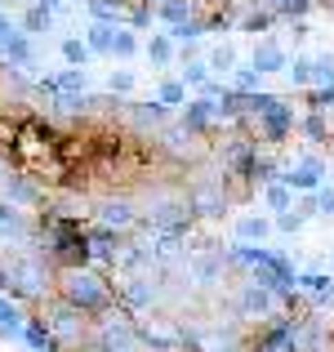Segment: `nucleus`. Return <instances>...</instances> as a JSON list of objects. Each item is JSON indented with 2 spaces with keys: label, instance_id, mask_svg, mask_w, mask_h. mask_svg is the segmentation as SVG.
<instances>
[{
  "label": "nucleus",
  "instance_id": "obj_1",
  "mask_svg": "<svg viewBox=\"0 0 334 352\" xmlns=\"http://www.w3.org/2000/svg\"><path fill=\"white\" fill-rule=\"evenodd\" d=\"M63 303H71L80 317H85V312H107L111 290H107L103 276L85 272V267H67V272H63Z\"/></svg>",
  "mask_w": 334,
  "mask_h": 352
},
{
  "label": "nucleus",
  "instance_id": "obj_2",
  "mask_svg": "<svg viewBox=\"0 0 334 352\" xmlns=\"http://www.w3.org/2000/svg\"><path fill=\"white\" fill-rule=\"evenodd\" d=\"M5 276H9V290H14L18 299H41L45 285H49L45 258H36V254H14L5 263Z\"/></svg>",
  "mask_w": 334,
  "mask_h": 352
},
{
  "label": "nucleus",
  "instance_id": "obj_3",
  "mask_svg": "<svg viewBox=\"0 0 334 352\" xmlns=\"http://www.w3.org/2000/svg\"><path fill=\"white\" fill-rule=\"evenodd\" d=\"M138 326L125 317V312H107L98 321V352H138Z\"/></svg>",
  "mask_w": 334,
  "mask_h": 352
},
{
  "label": "nucleus",
  "instance_id": "obj_4",
  "mask_svg": "<svg viewBox=\"0 0 334 352\" xmlns=\"http://www.w3.org/2000/svg\"><path fill=\"white\" fill-rule=\"evenodd\" d=\"M49 232H54V245H49V258H63V263H85L89 258V241L80 228H67V223H49Z\"/></svg>",
  "mask_w": 334,
  "mask_h": 352
},
{
  "label": "nucleus",
  "instance_id": "obj_5",
  "mask_svg": "<svg viewBox=\"0 0 334 352\" xmlns=\"http://www.w3.org/2000/svg\"><path fill=\"white\" fill-rule=\"evenodd\" d=\"M45 330H49V339H63V344H80V335H85V317H80L71 303H54L49 308V321H45Z\"/></svg>",
  "mask_w": 334,
  "mask_h": 352
},
{
  "label": "nucleus",
  "instance_id": "obj_6",
  "mask_svg": "<svg viewBox=\"0 0 334 352\" xmlns=\"http://www.w3.org/2000/svg\"><path fill=\"white\" fill-rule=\"evenodd\" d=\"M285 67H290V54L281 50V41L263 36V41L254 45V72L263 76V72H285Z\"/></svg>",
  "mask_w": 334,
  "mask_h": 352
},
{
  "label": "nucleus",
  "instance_id": "obj_7",
  "mask_svg": "<svg viewBox=\"0 0 334 352\" xmlns=\"http://www.w3.org/2000/svg\"><path fill=\"white\" fill-rule=\"evenodd\" d=\"M134 223H138V210L129 206L125 197H116V201L103 206V228L107 232H125V228H134Z\"/></svg>",
  "mask_w": 334,
  "mask_h": 352
},
{
  "label": "nucleus",
  "instance_id": "obj_8",
  "mask_svg": "<svg viewBox=\"0 0 334 352\" xmlns=\"http://www.w3.org/2000/svg\"><path fill=\"white\" fill-rule=\"evenodd\" d=\"M272 308H276V294L272 290H263V285H254V281L241 290V312H245V317H267Z\"/></svg>",
  "mask_w": 334,
  "mask_h": 352
},
{
  "label": "nucleus",
  "instance_id": "obj_9",
  "mask_svg": "<svg viewBox=\"0 0 334 352\" xmlns=\"http://www.w3.org/2000/svg\"><path fill=\"white\" fill-rule=\"evenodd\" d=\"M290 125H294V116H290V107H285V103H272L267 112H258V129H263V138H272V143H276V138H285V129H290Z\"/></svg>",
  "mask_w": 334,
  "mask_h": 352
},
{
  "label": "nucleus",
  "instance_id": "obj_10",
  "mask_svg": "<svg viewBox=\"0 0 334 352\" xmlns=\"http://www.w3.org/2000/svg\"><path fill=\"white\" fill-rule=\"evenodd\" d=\"M192 210H197V214H223V192L197 183V188L188 192V214H192Z\"/></svg>",
  "mask_w": 334,
  "mask_h": 352
},
{
  "label": "nucleus",
  "instance_id": "obj_11",
  "mask_svg": "<svg viewBox=\"0 0 334 352\" xmlns=\"http://www.w3.org/2000/svg\"><path fill=\"white\" fill-rule=\"evenodd\" d=\"M210 120H214V103H210V98H197V103H188V112H183V129H188V134H201Z\"/></svg>",
  "mask_w": 334,
  "mask_h": 352
},
{
  "label": "nucleus",
  "instance_id": "obj_12",
  "mask_svg": "<svg viewBox=\"0 0 334 352\" xmlns=\"http://www.w3.org/2000/svg\"><path fill=\"white\" fill-rule=\"evenodd\" d=\"M45 89H58V94H80V89H85V67H67V72H58V76H49V80H45Z\"/></svg>",
  "mask_w": 334,
  "mask_h": 352
},
{
  "label": "nucleus",
  "instance_id": "obj_13",
  "mask_svg": "<svg viewBox=\"0 0 334 352\" xmlns=\"http://www.w3.org/2000/svg\"><path fill=\"white\" fill-rule=\"evenodd\" d=\"M192 0H165V5H156V18L161 23H170V27H183V23H192Z\"/></svg>",
  "mask_w": 334,
  "mask_h": 352
},
{
  "label": "nucleus",
  "instance_id": "obj_14",
  "mask_svg": "<svg viewBox=\"0 0 334 352\" xmlns=\"http://www.w3.org/2000/svg\"><path fill=\"white\" fill-rule=\"evenodd\" d=\"M49 23H54V9L45 5V0H36L32 9L23 14V36L32 32V36H41V32H49Z\"/></svg>",
  "mask_w": 334,
  "mask_h": 352
},
{
  "label": "nucleus",
  "instance_id": "obj_15",
  "mask_svg": "<svg viewBox=\"0 0 334 352\" xmlns=\"http://www.w3.org/2000/svg\"><path fill=\"white\" fill-rule=\"evenodd\" d=\"M258 352H294V321H285V326H276L272 335L258 344Z\"/></svg>",
  "mask_w": 334,
  "mask_h": 352
},
{
  "label": "nucleus",
  "instance_id": "obj_16",
  "mask_svg": "<svg viewBox=\"0 0 334 352\" xmlns=\"http://www.w3.org/2000/svg\"><path fill=\"white\" fill-rule=\"evenodd\" d=\"M18 330H23V312L9 294H0V335H18Z\"/></svg>",
  "mask_w": 334,
  "mask_h": 352
},
{
  "label": "nucleus",
  "instance_id": "obj_17",
  "mask_svg": "<svg viewBox=\"0 0 334 352\" xmlns=\"http://www.w3.org/2000/svg\"><path fill=\"white\" fill-rule=\"evenodd\" d=\"M267 232H272V223L258 219V214H249V219H241V223H236V241H263Z\"/></svg>",
  "mask_w": 334,
  "mask_h": 352
},
{
  "label": "nucleus",
  "instance_id": "obj_18",
  "mask_svg": "<svg viewBox=\"0 0 334 352\" xmlns=\"http://www.w3.org/2000/svg\"><path fill=\"white\" fill-rule=\"evenodd\" d=\"M23 335L36 352H54V339H49V330H45V321H23Z\"/></svg>",
  "mask_w": 334,
  "mask_h": 352
},
{
  "label": "nucleus",
  "instance_id": "obj_19",
  "mask_svg": "<svg viewBox=\"0 0 334 352\" xmlns=\"http://www.w3.org/2000/svg\"><path fill=\"white\" fill-rule=\"evenodd\" d=\"M147 58H152L156 67H165V63L174 58V41L170 36H152V41H147Z\"/></svg>",
  "mask_w": 334,
  "mask_h": 352
},
{
  "label": "nucleus",
  "instance_id": "obj_20",
  "mask_svg": "<svg viewBox=\"0 0 334 352\" xmlns=\"http://www.w3.org/2000/svg\"><path fill=\"white\" fill-rule=\"evenodd\" d=\"M312 85H321V89H330V85H334V58H330V54L312 58Z\"/></svg>",
  "mask_w": 334,
  "mask_h": 352
},
{
  "label": "nucleus",
  "instance_id": "obj_21",
  "mask_svg": "<svg viewBox=\"0 0 334 352\" xmlns=\"http://www.w3.org/2000/svg\"><path fill=\"white\" fill-rule=\"evenodd\" d=\"M134 50H138V36L125 32V27H116V32H111V54H116V58H129Z\"/></svg>",
  "mask_w": 334,
  "mask_h": 352
},
{
  "label": "nucleus",
  "instance_id": "obj_22",
  "mask_svg": "<svg viewBox=\"0 0 334 352\" xmlns=\"http://www.w3.org/2000/svg\"><path fill=\"white\" fill-rule=\"evenodd\" d=\"M205 67H210V72H236V50H232V45H219V50L210 54Z\"/></svg>",
  "mask_w": 334,
  "mask_h": 352
},
{
  "label": "nucleus",
  "instance_id": "obj_23",
  "mask_svg": "<svg viewBox=\"0 0 334 352\" xmlns=\"http://www.w3.org/2000/svg\"><path fill=\"white\" fill-rule=\"evenodd\" d=\"M111 32H116V27H107V23H94V27H89V45H85V50L111 54Z\"/></svg>",
  "mask_w": 334,
  "mask_h": 352
},
{
  "label": "nucleus",
  "instance_id": "obj_24",
  "mask_svg": "<svg viewBox=\"0 0 334 352\" xmlns=\"http://www.w3.org/2000/svg\"><path fill=\"white\" fill-rule=\"evenodd\" d=\"M125 299L134 303V308H138V303H152V285H147L143 276H129V285H125Z\"/></svg>",
  "mask_w": 334,
  "mask_h": 352
},
{
  "label": "nucleus",
  "instance_id": "obj_25",
  "mask_svg": "<svg viewBox=\"0 0 334 352\" xmlns=\"http://www.w3.org/2000/svg\"><path fill=\"white\" fill-rule=\"evenodd\" d=\"M134 85H138V76L129 67H120V72H111V76H107V89H111V94H129Z\"/></svg>",
  "mask_w": 334,
  "mask_h": 352
},
{
  "label": "nucleus",
  "instance_id": "obj_26",
  "mask_svg": "<svg viewBox=\"0 0 334 352\" xmlns=\"http://www.w3.org/2000/svg\"><path fill=\"white\" fill-rule=\"evenodd\" d=\"M183 98H188V89H183V80H165V85H161V107H179Z\"/></svg>",
  "mask_w": 334,
  "mask_h": 352
},
{
  "label": "nucleus",
  "instance_id": "obj_27",
  "mask_svg": "<svg viewBox=\"0 0 334 352\" xmlns=\"http://www.w3.org/2000/svg\"><path fill=\"white\" fill-rule=\"evenodd\" d=\"M134 120H138V125H161V120H165V107H161V103H152V107L138 103V107H134Z\"/></svg>",
  "mask_w": 334,
  "mask_h": 352
},
{
  "label": "nucleus",
  "instance_id": "obj_28",
  "mask_svg": "<svg viewBox=\"0 0 334 352\" xmlns=\"http://www.w3.org/2000/svg\"><path fill=\"white\" fill-rule=\"evenodd\" d=\"M285 183H290V188H303V192H312V188H321V179L317 174H308V170H299V165H294L290 174H285Z\"/></svg>",
  "mask_w": 334,
  "mask_h": 352
},
{
  "label": "nucleus",
  "instance_id": "obj_29",
  "mask_svg": "<svg viewBox=\"0 0 334 352\" xmlns=\"http://www.w3.org/2000/svg\"><path fill=\"white\" fill-rule=\"evenodd\" d=\"M63 58H67L71 67H85V63H89V50L80 41H63Z\"/></svg>",
  "mask_w": 334,
  "mask_h": 352
},
{
  "label": "nucleus",
  "instance_id": "obj_30",
  "mask_svg": "<svg viewBox=\"0 0 334 352\" xmlns=\"http://www.w3.org/2000/svg\"><path fill=\"white\" fill-rule=\"evenodd\" d=\"M188 85H210V67H205V63L183 67V89H188Z\"/></svg>",
  "mask_w": 334,
  "mask_h": 352
},
{
  "label": "nucleus",
  "instance_id": "obj_31",
  "mask_svg": "<svg viewBox=\"0 0 334 352\" xmlns=\"http://www.w3.org/2000/svg\"><path fill=\"white\" fill-rule=\"evenodd\" d=\"M290 80L294 85H312V58H294L290 63Z\"/></svg>",
  "mask_w": 334,
  "mask_h": 352
},
{
  "label": "nucleus",
  "instance_id": "obj_32",
  "mask_svg": "<svg viewBox=\"0 0 334 352\" xmlns=\"http://www.w3.org/2000/svg\"><path fill=\"white\" fill-rule=\"evenodd\" d=\"M267 206H272V210H281V214H285V210H290V188L272 183V188H267Z\"/></svg>",
  "mask_w": 334,
  "mask_h": 352
},
{
  "label": "nucleus",
  "instance_id": "obj_33",
  "mask_svg": "<svg viewBox=\"0 0 334 352\" xmlns=\"http://www.w3.org/2000/svg\"><path fill=\"white\" fill-rule=\"evenodd\" d=\"M14 41H18V27H14V18H9V14H0V50H9Z\"/></svg>",
  "mask_w": 334,
  "mask_h": 352
},
{
  "label": "nucleus",
  "instance_id": "obj_34",
  "mask_svg": "<svg viewBox=\"0 0 334 352\" xmlns=\"http://www.w3.org/2000/svg\"><path fill=\"white\" fill-rule=\"evenodd\" d=\"M232 80H236V89H254L258 85V72L254 67H241V72H232Z\"/></svg>",
  "mask_w": 334,
  "mask_h": 352
},
{
  "label": "nucleus",
  "instance_id": "obj_35",
  "mask_svg": "<svg viewBox=\"0 0 334 352\" xmlns=\"http://www.w3.org/2000/svg\"><path fill=\"white\" fill-rule=\"evenodd\" d=\"M276 228H281V232H299L303 214H290V210H285V214H276Z\"/></svg>",
  "mask_w": 334,
  "mask_h": 352
},
{
  "label": "nucleus",
  "instance_id": "obj_36",
  "mask_svg": "<svg viewBox=\"0 0 334 352\" xmlns=\"http://www.w3.org/2000/svg\"><path fill=\"white\" fill-rule=\"evenodd\" d=\"M312 107H317V116H321V112H330V107H334V85H330V89H317Z\"/></svg>",
  "mask_w": 334,
  "mask_h": 352
},
{
  "label": "nucleus",
  "instance_id": "obj_37",
  "mask_svg": "<svg viewBox=\"0 0 334 352\" xmlns=\"http://www.w3.org/2000/svg\"><path fill=\"white\" fill-rule=\"evenodd\" d=\"M267 23H272V14H249V18H245V32L258 36V32H267Z\"/></svg>",
  "mask_w": 334,
  "mask_h": 352
},
{
  "label": "nucleus",
  "instance_id": "obj_38",
  "mask_svg": "<svg viewBox=\"0 0 334 352\" xmlns=\"http://www.w3.org/2000/svg\"><path fill=\"white\" fill-rule=\"evenodd\" d=\"M276 9H281V14H303V9L312 5V0H272Z\"/></svg>",
  "mask_w": 334,
  "mask_h": 352
},
{
  "label": "nucleus",
  "instance_id": "obj_39",
  "mask_svg": "<svg viewBox=\"0 0 334 352\" xmlns=\"http://www.w3.org/2000/svg\"><path fill=\"white\" fill-rule=\"evenodd\" d=\"M312 210H321V214H334V188H321V197H317V206Z\"/></svg>",
  "mask_w": 334,
  "mask_h": 352
},
{
  "label": "nucleus",
  "instance_id": "obj_40",
  "mask_svg": "<svg viewBox=\"0 0 334 352\" xmlns=\"http://www.w3.org/2000/svg\"><path fill=\"white\" fill-rule=\"evenodd\" d=\"M308 134L312 138H326V120H321V116H308Z\"/></svg>",
  "mask_w": 334,
  "mask_h": 352
},
{
  "label": "nucleus",
  "instance_id": "obj_41",
  "mask_svg": "<svg viewBox=\"0 0 334 352\" xmlns=\"http://www.w3.org/2000/svg\"><path fill=\"white\" fill-rule=\"evenodd\" d=\"M147 5H165V0H147Z\"/></svg>",
  "mask_w": 334,
  "mask_h": 352
},
{
  "label": "nucleus",
  "instance_id": "obj_42",
  "mask_svg": "<svg viewBox=\"0 0 334 352\" xmlns=\"http://www.w3.org/2000/svg\"><path fill=\"white\" fill-rule=\"evenodd\" d=\"M210 5H219V0H210Z\"/></svg>",
  "mask_w": 334,
  "mask_h": 352
},
{
  "label": "nucleus",
  "instance_id": "obj_43",
  "mask_svg": "<svg viewBox=\"0 0 334 352\" xmlns=\"http://www.w3.org/2000/svg\"><path fill=\"white\" fill-rule=\"evenodd\" d=\"M330 267H334V258H330Z\"/></svg>",
  "mask_w": 334,
  "mask_h": 352
}]
</instances>
